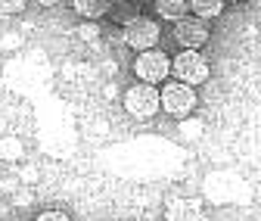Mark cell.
<instances>
[{"label": "cell", "mask_w": 261, "mask_h": 221, "mask_svg": "<svg viewBox=\"0 0 261 221\" xmlns=\"http://www.w3.org/2000/svg\"><path fill=\"white\" fill-rule=\"evenodd\" d=\"M171 72H174L184 84L196 87V84L208 81V62H205V56H202L199 50H184V53H177V56L171 59Z\"/></svg>", "instance_id": "obj_2"}, {"label": "cell", "mask_w": 261, "mask_h": 221, "mask_svg": "<svg viewBox=\"0 0 261 221\" xmlns=\"http://www.w3.org/2000/svg\"><path fill=\"white\" fill-rule=\"evenodd\" d=\"M174 38L184 50H199L208 41V25L199 16H187V19L174 22Z\"/></svg>", "instance_id": "obj_6"}, {"label": "cell", "mask_w": 261, "mask_h": 221, "mask_svg": "<svg viewBox=\"0 0 261 221\" xmlns=\"http://www.w3.org/2000/svg\"><path fill=\"white\" fill-rule=\"evenodd\" d=\"M193 7V16L199 19H218L224 13V0H190Z\"/></svg>", "instance_id": "obj_10"}, {"label": "cell", "mask_w": 261, "mask_h": 221, "mask_svg": "<svg viewBox=\"0 0 261 221\" xmlns=\"http://www.w3.org/2000/svg\"><path fill=\"white\" fill-rule=\"evenodd\" d=\"M134 72L143 84H159V81H165L168 72H171V59L168 53H162V50H146L134 59Z\"/></svg>", "instance_id": "obj_4"}, {"label": "cell", "mask_w": 261, "mask_h": 221, "mask_svg": "<svg viewBox=\"0 0 261 221\" xmlns=\"http://www.w3.org/2000/svg\"><path fill=\"white\" fill-rule=\"evenodd\" d=\"M124 44L134 47L137 53H146V50H155L159 44V25L146 16H137L134 22L124 25Z\"/></svg>", "instance_id": "obj_5"}, {"label": "cell", "mask_w": 261, "mask_h": 221, "mask_svg": "<svg viewBox=\"0 0 261 221\" xmlns=\"http://www.w3.org/2000/svg\"><path fill=\"white\" fill-rule=\"evenodd\" d=\"M41 4H56V0H41Z\"/></svg>", "instance_id": "obj_14"}, {"label": "cell", "mask_w": 261, "mask_h": 221, "mask_svg": "<svg viewBox=\"0 0 261 221\" xmlns=\"http://www.w3.org/2000/svg\"><path fill=\"white\" fill-rule=\"evenodd\" d=\"M196 106V93L190 84L184 81H168L165 87H162V109H165L168 115L174 118H187Z\"/></svg>", "instance_id": "obj_3"}, {"label": "cell", "mask_w": 261, "mask_h": 221, "mask_svg": "<svg viewBox=\"0 0 261 221\" xmlns=\"http://www.w3.org/2000/svg\"><path fill=\"white\" fill-rule=\"evenodd\" d=\"M190 0H155V13L162 16V19H174V22H180V19H187L190 16Z\"/></svg>", "instance_id": "obj_9"}, {"label": "cell", "mask_w": 261, "mask_h": 221, "mask_svg": "<svg viewBox=\"0 0 261 221\" xmlns=\"http://www.w3.org/2000/svg\"><path fill=\"white\" fill-rule=\"evenodd\" d=\"M124 106L134 118H152L162 109V90H155V84H134L124 93Z\"/></svg>", "instance_id": "obj_1"}, {"label": "cell", "mask_w": 261, "mask_h": 221, "mask_svg": "<svg viewBox=\"0 0 261 221\" xmlns=\"http://www.w3.org/2000/svg\"><path fill=\"white\" fill-rule=\"evenodd\" d=\"M22 10H25V0H0V13H7V16L22 13Z\"/></svg>", "instance_id": "obj_12"}, {"label": "cell", "mask_w": 261, "mask_h": 221, "mask_svg": "<svg viewBox=\"0 0 261 221\" xmlns=\"http://www.w3.org/2000/svg\"><path fill=\"white\" fill-rule=\"evenodd\" d=\"M168 221H202V209L196 200H171L168 203Z\"/></svg>", "instance_id": "obj_7"}, {"label": "cell", "mask_w": 261, "mask_h": 221, "mask_svg": "<svg viewBox=\"0 0 261 221\" xmlns=\"http://www.w3.org/2000/svg\"><path fill=\"white\" fill-rule=\"evenodd\" d=\"M35 221H69V215H62V212H41Z\"/></svg>", "instance_id": "obj_13"}, {"label": "cell", "mask_w": 261, "mask_h": 221, "mask_svg": "<svg viewBox=\"0 0 261 221\" xmlns=\"http://www.w3.org/2000/svg\"><path fill=\"white\" fill-rule=\"evenodd\" d=\"M75 4V13L78 16H84V19H103V16H109V10H112V4L115 0H72Z\"/></svg>", "instance_id": "obj_8"}, {"label": "cell", "mask_w": 261, "mask_h": 221, "mask_svg": "<svg viewBox=\"0 0 261 221\" xmlns=\"http://www.w3.org/2000/svg\"><path fill=\"white\" fill-rule=\"evenodd\" d=\"M109 16L115 19V22H134L140 13H137V7H134V0H118V4H112V10H109Z\"/></svg>", "instance_id": "obj_11"}, {"label": "cell", "mask_w": 261, "mask_h": 221, "mask_svg": "<svg viewBox=\"0 0 261 221\" xmlns=\"http://www.w3.org/2000/svg\"><path fill=\"white\" fill-rule=\"evenodd\" d=\"M115 4H118V0H115Z\"/></svg>", "instance_id": "obj_15"}]
</instances>
